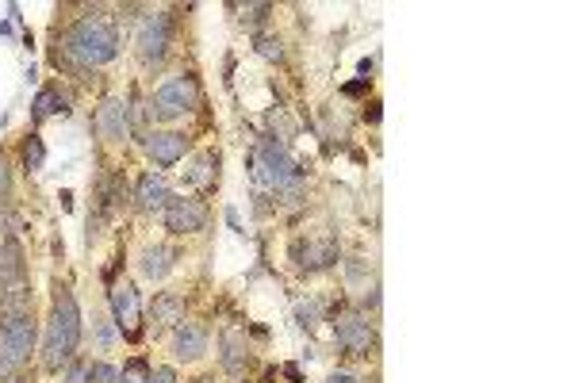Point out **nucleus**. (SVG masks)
<instances>
[{
  "label": "nucleus",
  "instance_id": "1",
  "mask_svg": "<svg viewBox=\"0 0 575 383\" xmlns=\"http://www.w3.org/2000/svg\"><path fill=\"white\" fill-rule=\"evenodd\" d=\"M115 54H119V23H115V16L96 8L89 16L69 23L66 39H62V58L69 66H108V62H115Z\"/></svg>",
  "mask_w": 575,
  "mask_h": 383
},
{
  "label": "nucleus",
  "instance_id": "2",
  "mask_svg": "<svg viewBox=\"0 0 575 383\" xmlns=\"http://www.w3.org/2000/svg\"><path fill=\"white\" fill-rule=\"evenodd\" d=\"M85 338V322H81V307L66 284L54 288V303H50V322H46V345H43V368L46 372H62L81 349Z\"/></svg>",
  "mask_w": 575,
  "mask_h": 383
},
{
  "label": "nucleus",
  "instance_id": "3",
  "mask_svg": "<svg viewBox=\"0 0 575 383\" xmlns=\"http://www.w3.org/2000/svg\"><path fill=\"white\" fill-rule=\"evenodd\" d=\"M250 173H253V181L265 184V188H273V192L280 188V184L303 177V169H299V161L292 158V150L269 135L261 138V142H257V150L250 154Z\"/></svg>",
  "mask_w": 575,
  "mask_h": 383
},
{
  "label": "nucleus",
  "instance_id": "4",
  "mask_svg": "<svg viewBox=\"0 0 575 383\" xmlns=\"http://www.w3.org/2000/svg\"><path fill=\"white\" fill-rule=\"evenodd\" d=\"M200 104V85H196V77H169L158 92H154V100H150V115H158V119H177V115L192 112Z\"/></svg>",
  "mask_w": 575,
  "mask_h": 383
},
{
  "label": "nucleus",
  "instance_id": "5",
  "mask_svg": "<svg viewBox=\"0 0 575 383\" xmlns=\"http://www.w3.org/2000/svg\"><path fill=\"white\" fill-rule=\"evenodd\" d=\"M334 341L342 345L349 357H368V349L376 345V330H372L365 311L345 307V311L334 315Z\"/></svg>",
  "mask_w": 575,
  "mask_h": 383
},
{
  "label": "nucleus",
  "instance_id": "6",
  "mask_svg": "<svg viewBox=\"0 0 575 383\" xmlns=\"http://www.w3.org/2000/svg\"><path fill=\"white\" fill-rule=\"evenodd\" d=\"M169 43H173V20H169V12H150L146 20L138 23L135 46H138V58H142L146 66H158L161 58L169 54Z\"/></svg>",
  "mask_w": 575,
  "mask_h": 383
},
{
  "label": "nucleus",
  "instance_id": "7",
  "mask_svg": "<svg viewBox=\"0 0 575 383\" xmlns=\"http://www.w3.org/2000/svg\"><path fill=\"white\" fill-rule=\"evenodd\" d=\"M161 223L169 234H200L207 226V207L200 200H192V196H169L165 207H161Z\"/></svg>",
  "mask_w": 575,
  "mask_h": 383
},
{
  "label": "nucleus",
  "instance_id": "8",
  "mask_svg": "<svg viewBox=\"0 0 575 383\" xmlns=\"http://www.w3.org/2000/svg\"><path fill=\"white\" fill-rule=\"evenodd\" d=\"M0 345L16 357L20 364L31 361L35 345H39V326L31 315H4L0 318Z\"/></svg>",
  "mask_w": 575,
  "mask_h": 383
},
{
  "label": "nucleus",
  "instance_id": "9",
  "mask_svg": "<svg viewBox=\"0 0 575 383\" xmlns=\"http://www.w3.org/2000/svg\"><path fill=\"white\" fill-rule=\"evenodd\" d=\"M108 299H112V322H115V334L127 341H138V334H142V307H138V292L135 284H115L112 292H108Z\"/></svg>",
  "mask_w": 575,
  "mask_h": 383
},
{
  "label": "nucleus",
  "instance_id": "10",
  "mask_svg": "<svg viewBox=\"0 0 575 383\" xmlns=\"http://www.w3.org/2000/svg\"><path fill=\"white\" fill-rule=\"evenodd\" d=\"M342 249L334 238H307V242H296L292 246V261H296L299 272H326L338 265Z\"/></svg>",
  "mask_w": 575,
  "mask_h": 383
},
{
  "label": "nucleus",
  "instance_id": "11",
  "mask_svg": "<svg viewBox=\"0 0 575 383\" xmlns=\"http://www.w3.org/2000/svg\"><path fill=\"white\" fill-rule=\"evenodd\" d=\"M96 135L108 142H123L127 138V100L123 96H108L96 108Z\"/></svg>",
  "mask_w": 575,
  "mask_h": 383
},
{
  "label": "nucleus",
  "instance_id": "12",
  "mask_svg": "<svg viewBox=\"0 0 575 383\" xmlns=\"http://www.w3.org/2000/svg\"><path fill=\"white\" fill-rule=\"evenodd\" d=\"M207 353V330L200 322H177L173 326V357L184 364L200 361Z\"/></svg>",
  "mask_w": 575,
  "mask_h": 383
},
{
  "label": "nucleus",
  "instance_id": "13",
  "mask_svg": "<svg viewBox=\"0 0 575 383\" xmlns=\"http://www.w3.org/2000/svg\"><path fill=\"white\" fill-rule=\"evenodd\" d=\"M146 154L154 158V165L169 169L188 154V138L177 135V131H150L146 135Z\"/></svg>",
  "mask_w": 575,
  "mask_h": 383
},
{
  "label": "nucleus",
  "instance_id": "14",
  "mask_svg": "<svg viewBox=\"0 0 575 383\" xmlns=\"http://www.w3.org/2000/svg\"><path fill=\"white\" fill-rule=\"evenodd\" d=\"M16 284H27V261H23V246L8 234L0 242V292H8Z\"/></svg>",
  "mask_w": 575,
  "mask_h": 383
},
{
  "label": "nucleus",
  "instance_id": "15",
  "mask_svg": "<svg viewBox=\"0 0 575 383\" xmlns=\"http://www.w3.org/2000/svg\"><path fill=\"white\" fill-rule=\"evenodd\" d=\"M219 361L230 376H246V364H250V349H246V334L242 330H223L219 338Z\"/></svg>",
  "mask_w": 575,
  "mask_h": 383
},
{
  "label": "nucleus",
  "instance_id": "16",
  "mask_svg": "<svg viewBox=\"0 0 575 383\" xmlns=\"http://www.w3.org/2000/svg\"><path fill=\"white\" fill-rule=\"evenodd\" d=\"M177 322H184V299L177 292H158L154 295V307H150V330H154V338H158L161 330L177 326Z\"/></svg>",
  "mask_w": 575,
  "mask_h": 383
},
{
  "label": "nucleus",
  "instance_id": "17",
  "mask_svg": "<svg viewBox=\"0 0 575 383\" xmlns=\"http://www.w3.org/2000/svg\"><path fill=\"white\" fill-rule=\"evenodd\" d=\"M177 269V249L173 246H146L142 249V257H138V272L146 276V280H165L169 272Z\"/></svg>",
  "mask_w": 575,
  "mask_h": 383
},
{
  "label": "nucleus",
  "instance_id": "18",
  "mask_svg": "<svg viewBox=\"0 0 575 383\" xmlns=\"http://www.w3.org/2000/svg\"><path fill=\"white\" fill-rule=\"evenodd\" d=\"M165 200H169V184H165V177H158V173H146V177L138 181V188H135L138 211H161V207H165Z\"/></svg>",
  "mask_w": 575,
  "mask_h": 383
},
{
  "label": "nucleus",
  "instance_id": "19",
  "mask_svg": "<svg viewBox=\"0 0 575 383\" xmlns=\"http://www.w3.org/2000/svg\"><path fill=\"white\" fill-rule=\"evenodd\" d=\"M69 112V96L58 85H46V89H39V96L31 100V119L35 123H43V119H50V115H66Z\"/></svg>",
  "mask_w": 575,
  "mask_h": 383
},
{
  "label": "nucleus",
  "instance_id": "20",
  "mask_svg": "<svg viewBox=\"0 0 575 383\" xmlns=\"http://www.w3.org/2000/svg\"><path fill=\"white\" fill-rule=\"evenodd\" d=\"M215 181H219V154H204V158H196V165L188 169V184H196V188H211Z\"/></svg>",
  "mask_w": 575,
  "mask_h": 383
},
{
  "label": "nucleus",
  "instance_id": "21",
  "mask_svg": "<svg viewBox=\"0 0 575 383\" xmlns=\"http://www.w3.org/2000/svg\"><path fill=\"white\" fill-rule=\"evenodd\" d=\"M46 161V150H43V138L39 135H27L23 142V165H27V173H39Z\"/></svg>",
  "mask_w": 575,
  "mask_h": 383
},
{
  "label": "nucleus",
  "instance_id": "22",
  "mask_svg": "<svg viewBox=\"0 0 575 383\" xmlns=\"http://www.w3.org/2000/svg\"><path fill=\"white\" fill-rule=\"evenodd\" d=\"M276 203H280V207H299V203H303V177L280 184V188H276Z\"/></svg>",
  "mask_w": 575,
  "mask_h": 383
},
{
  "label": "nucleus",
  "instance_id": "23",
  "mask_svg": "<svg viewBox=\"0 0 575 383\" xmlns=\"http://www.w3.org/2000/svg\"><path fill=\"white\" fill-rule=\"evenodd\" d=\"M119 383H150V364L135 357V361H127V368L119 372Z\"/></svg>",
  "mask_w": 575,
  "mask_h": 383
},
{
  "label": "nucleus",
  "instance_id": "24",
  "mask_svg": "<svg viewBox=\"0 0 575 383\" xmlns=\"http://www.w3.org/2000/svg\"><path fill=\"white\" fill-rule=\"evenodd\" d=\"M269 127H273V131H280V135H276V142H284V146H288V138L296 135V127H292V119L284 115V108L269 112Z\"/></svg>",
  "mask_w": 575,
  "mask_h": 383
},
{
  "label": "nucleus",
  "instance_id": "25",
  "mask_svg": "<svg viewBox=\"0 0 575 383\" xmlns=\"http://www.w3.org/2000/svg\"><path fill=\"white\" fill-rule=\"evenodd\" d=\"M257 54L269 58V62H280L284 58V43L273 39V35H257Z\"/></svg>",
  "mask_w": 575,
  "mask_h": 383
},
{
  "label": "nucleus",
  "instance_id": "26",
  "mask_svg": "<svg viewBox=\"0 0 575 383\" xmlns=\"http://www.w3.org/2000/svg\"><path fill=\"white\" fill-rule=\"evenodd\" d=\"M89 383H119V372L108 361H96L89 364Z\"/></svg>",
  "mask_w": 575,
  "mask_h": 383
},
{
  "label": "nucleus",
  "instance_id": "27",
  "mask_svg": "<svg viewBox=\"0 0 575 383\" xmlns=\"http://www.w3.org/2000/svg\"><path fill=\"white\" fill-rule=\"evenodd\" d=\"M20 372H23V364L16 361V357H12L4 345H0V383H8L12 376H20Z\"/></svg>",
  "mask_w": 575,
  "mask_h": 383
},
{
  "label": "nucleus",
  "instance_id": "28",
  "mask_svg": "<svg viewBox=\"0 0 575 383\" xmlns=\"http://www.w3.org/2000/svg\"><path fill=\"white\" fill-rule=\"evenodd\" d=\"M269 12H273L269 4H246V8H242V20L257 27V23H265V16H269Z\"/></svg>",
  "mask_w": 575,
  "mask_h": 383
},
{
  "label": "nucleus",
  "instance_id": "29",
  "mask_svg": "<svg viewBox=\"0 0 575 383\" xmlns=\"http://www.w3.org/2000/svg\"><path fill=\"white\" fill-rule=\"evenodd\" d=\"M62 383H89V364L69 361L66 364V380H62Z\"/></svg>",
  "mask_w": 575,
  "mask_h": 383
},
{
  "label": "nucleus",
  "instance_id": "30",
  "mask_svg": "<svg viewBox=\"0 0 575 383\" xmlns=\"http://www.w3.org/2000/svg\"><path fill=\"white\" fill-rule=\"evenodd\" d=\"M299 326H307V330H311V326H315V322H319V303H299Z\"/></svg>",
  "mask_w": 575,
  "mask_h": 383
},
{
  "label": "nucleus",
  "instance_id": "31",
  "mask_svg": "<svg viewBox=\"0 0 575 383\" xmlns=\"http://www.w3.org/2000/svg\"><path fill=\"white\" fill-rule=\"evenodd\" d=\"M150 383H177V372H173L169 364H165V368H154V372H150Z\"/></svg>",
  "mask_w": 575,
  "mask_h": 383
},
{
  "label": "nucleus",
  "instance_id": "32",
  "mask_svg": "<svg viewBox=\"0 0 575 383\" xmlns=\"http://www.w3.org/2000/svg\"><path fill=\"white\" fill-rule=\"evenodd\" d=\"M8 188H12V173H8V158L0 154V196H8Z\"/></svg>",
  "mask_w": 575,
  "mask_h": 383
},
{
  "label": "nucleus",
  "instance_id": "33",
  "mask_svg": "<svg viewBox=\"0 0 575 383\" xmlns=\"http://www.w3.org/2000/svg\"><path fill=\"white\" fill-rule=\"evenodd\" d=\"M196 383H215V380H211V376H204V380H196Z\"/></svg>",
  "mask_w": 575,
  "mask_h": 383
}]
</instances>
